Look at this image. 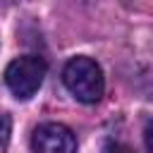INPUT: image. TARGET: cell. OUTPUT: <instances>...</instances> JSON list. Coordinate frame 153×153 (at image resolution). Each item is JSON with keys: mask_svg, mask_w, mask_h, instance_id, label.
I'll return each mask as SVG.
<instances>
[{"mask_svg": "<svg viewBox=\"0 0 153 153\" xmlns=\"http://www.w3.org/2000/svg\"><path fill=\"white\" fill-rule=\"evenodd\" d=\"M62 81L67 91L81 103H96L103 98V91H105V76L100 65L86 55H76L65 65Z\"/></svg>", "mask_w": 153, "mask_h": 153, "instance_id": "cell-1", "label": "cell"}, {"mask_svg": "<svg viewBox=\"0 0 153 153\" xmlns=\"http://www.w3.org/2000/svg\"><path fill=\"white\" fill-rule=\"evenodd\" d=\"M48 72V65L38 55H22L14 57L5 69V84L12 91L14 98L29 100L43 84V76Z\"/></svg>", "mask_w": 153, "mask_h": 153, "instance_id": "cell-2", "label": "cell"}, {"mask_svg": "<svg viewBox=\"0 0 153 153\" xmlns=\"http://www.w3.org/2000/svg\"><path fill=\"white\" fill-rule=\"evenodd\" d=\"M31 153H76V139L69 127L60 122H45L33 129Z\"/></svg>", "mask_w": 153, "mask_h": 153, "instance_id": "cell-3", "label": "cell"}, {"mask_svg": "<svg viewBox=\"0 0 153 153\" xmlns=\"http://www.w3.org/2000/svg\"><path fill=\"white\" fill-rule=\"evenodd\" d=\"M10 134H12V120H10L7 112L0 110V153L7 151V146H10Z\"/></svg>", "mask_w": 153, "mask_h": 153, "instance_id": "cell-4", "label": "cell"}, {"mask_svg": "<svg viewBox=\"0 0 153 153\" xmlns=\"http://www.w3.org/2000/svg\"><path fill=\"white\" fill-rule=\"evenodd\" d=\"M143 143H146V153H153V120H148L143 127Z\"/></svg>", "mask_w": 153, "mask_h": 153, "instance_id": "cell-5", "label": "cell"}, {"mask_svg": "<svg viewBox=\"0 0 153 153\" xmlns=\"http://www.w3.org/2000/svg\"><path fill=\"white\" fill-rule=\"evenodd\" d=\"M103 153H134V151H131L127 143H110Z\"/></svg>", "mask_w": 153, "mask_h": 153, "instance_id": "cell-6", "label": "cell"}]
</instances>
